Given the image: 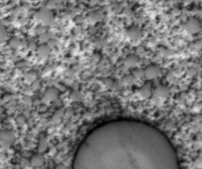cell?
<instances>
[{"mask_svg": "<svg viewBox=\"0 0 202 169\" xmlns=\"http://www.w3.org/2000/svg\"><path fill=\"white\" fill-rule=\"evenodd\" d=\"M34 18L39 23L42 24L43 26H48L52 23L54 16H53V13L49 9L41 8L35 13Z\"/></svg>", "mask_w": 202, "mask_h": 169, "instance_id": "obj_1", "label": "cell"}, {"mask_svg": "<svg viewBox=\"0 0 202 169\" xmlns=\"http://www.w3.org/2000/svg\"><path fill=\"white\" fill-rule=\"evenodd\" d=\"M185 30L190 34H195L198 33L200 31V23L196 19H191L189 20L185 24Z\"/></svg>", "mask_w": 202, "mask_h": 169, "instance_id": "obj_2", "label": "cell"}, {"mask_svg": "<svg viewBox=\"0 0 202 169\" xmlns=\"http://www.w3.org/2000/svg\"><path fill=\"white\" fill-rule=\"evenodd\" d=\"M161 73V69L159 66L157 65H149L145 68V70L144 71V75L147 78V79H155L156 77H158Z\"/></svg>", "mask_w": 202, "mask_h": 169, "instance_id": "obj_3", "label": "cell"}, {"mask_svg": "<svg viewBox=\"0 0 202 169\" xmlns=\"http://www.w3.org/2000/svg\"><path fill=\"white\" fill-rule=\"evenodd\" d=\"M59 96V91L58 90H56L55 88H50L46 90L43 98H42V101L44 103H49L51 102L53 100H55Z\"/></svg>", "mask_w": 202, "mask_h": 169, "instance_id": "obj_4", "label": "cell"}, {"mask_svg": "<svg viewBox=\"0 0 202 169\" xmlns=\"http://www.w3.org/2000/svg\"><path fill=\"white\" fill-rule=\"evenodd\" d=\"M14 133L11 131L8 130H4L0 132V141L4 144H10L14 141Z\"/></svg>", "mask_w": 202, "mask_h": 169, "instance_id": "obj_5", "label": "cell"}, {"mask_svg": "<svg viewBox=\"0 0 202 169\" xmlns=\"http://www.w3.org/2000/svg\"><path fill=\"white\" fill-rule=\"evenodd\" d=\"M37 53L40 57L46 58L49 56L50 53V48L47 44H42L37 48Z\"/></svg>", "mask_w": 202, "mask_h": 169, "instance_id": "obj_6", "label": "cell"}, {"mask_svg": "<svg viewBox=\"0 0 202 169\" xmlns=\"http://www.w3.org/2000/svg\"><path fill=\"white\" fill-rule=\"evenodd\" d=\"M44 159L41 155H35L30 160V165L32 168H40L43 165Z\"/></svg>", "mask_w": 202, "mask_h": 169, "instance_id": "obj_7", "label": "cell"}, {"mask_svg": "<svg viewBox=\"0 0 202 169\" xmlns=\"http://www.w3.org/2000/svg\"><path fill=\"white\" fill-rule=\"evenodd\" d=\"M155 94L158 98L160 99H166L169 94H170V90L167 87L165 86H159L157 89H156V91H155Z\"/></svg>", "mask_w": 202, "mask_h": 169, "instance_id": "obj_8", "label": "cell"}, {"mask_svg": "<svg viewBox=\"0 0 202 169\" xmlns=\"http://www.w3.org/2000/svg\"><path fill=\"white\" fill-rule=\"evenodd\" d=\"M139 95L144 99H148L151 95V86L148 83H145L139 89Z\"/></svg>", "mask_w": 202, "mask_h": 169, "instance_id": "obj_9", "label": "cell"}, {"mask_svg": "<svg viewBox=\"0 0 202 169\" xmlns=\"http://www.w3.org/2000/svg\"><path fill=\"white\" fill-rule=\"evenodd\" d=\"M38 150L40 153H43L47 150L48 148V142H47V139L44 135H41L40 140H39V145H38Z\"/></svg>", "mask_w": 202, "mask_h": 169, "instance_id": "obj_10", "label": "cell"}, {"mask_svg": "<svg viewBox=\"0 0 202 169\" xmlns=\"http://www.w3.org/2000/svg\"><path fill=\"white\" fill-rule=\"evenodd\" d=\"M141 35V31L136 27H131L128 30V36L131 40H137Z\"/></svg>", "mask_w": 202, "mask_h": 169, "instance_id": "obj_11", "label": "cell"}, {"mask_svg": "<svg viewBox=\"0 0 202 169\" xmlns=\"http://www.w3.org/2000/svg\"><path fill=\"white\" fill-rule=\"evenodd\" d=\"M139 64V58L136 56H130L125 59V64L129 67H135Z\"/></svg>", "mask_w": 202, "mask_h": 169, "instance_id": "obj_12", "label": "cell"}, {"mask_svg": "<svg viewBox=\"0 0 202 169\" xmlns=\"http://www.w3.org/2000/svg\"><path fill=\"white\" fill-rule=\"evenodd\" d=\"M63 114H64V109L63 108L59 109L58 111H56V113L53 114V116H52V122L53 123H59L60 121V119L62 118Z\"/></svg>", "mask_w": 202, "mask_h": 169, "instance_id": "obj_13", "label": "cell"}, {"mask_svg": "<svg viewBox=\"0 0 202 169\" xmlns=\"http://www.w3.org/2000/svg\"><path fill=\"white\" fill-rule=\"evenodd\" d=\"M9 46L14 49H16L18 48H20L21 46V41L19 40V39L17 38H12L9 41Z\"/></svg>", "mask_w": 202, "mask_h": 169, "instance_id": "obj_14", "label": "cell"}, {"mask_svg": "<svg viewBox=\"0 0 202 169\" xmlns=\"http://www.w3.org/2000/svg\"><path fill=\"white\" fill-rule=\"evenodd\" d=\"M7 38V32L6 30L5 29V27L3 25L0 24V44L5 42V40Z\"/></svg>", "mask_w": 202, "mask_h": 169, "instance_id": "obj_15", "label": "cell"}, {"mask_svg": "<svg viewBox=\"0 0 202 169\" xmlns=\"http://www.w3.org/2000/svg\"><path fill=\"white\" fill-rule=\"evenodd\" d=\"M24 79H25L27 82H33V81L36 79V74H35L34 73H32V72L26 73L24 74Z\"/></svg>", "mask_w": 202, "mask_h": 169, "instance_id": "obj_16", "label": "cell"}, {"mask_svg": "<svg viewBox=\"0 0 202 169\" xmlns=\"http://www.w3.org/2000/svg\"><path fill=\"white\" fill-rule=\"evenodd\" d=\"M70 97H71V99L74 100V101H78V100H81V99H82L81 93L79 91H77V90H74L71 93Z\"/></svg>", "mask_w": 202, "mask_h": 169, "instance_id": "obj_17", "label": "cell"}, {"mask_svg": "<svg viewBox=\"0 0 202 169\" xmlns=\"http://www.w3.org/2000/svg\"><path fill=\"white\" fill-rule=\"evenodd\" d=\"M135 78L132 75H128L126 76L124 79H123V82L126 84V85H132L133 82H134Z\"/></svg>", "mask_w": 202, "mask_h": 169, "instance_id": "obj_18", "label": "cell"}, {"mask_svg": "<svg viewBox=\"0 0 202 169\" xmlns=\"http://www.w3.org/2000/svg\"><path fill=\"white\" fill-rule=\"evenodd\" d=\"M134 78H137V79H139V78H141L142 76H144V71L143 70H141V69H136V70H135L134 73H133V75H132Z\"/></svg>", "mask_w": 202, "mask_h": 169, "instance_id": "obj_19", "label": "cell"}, {"mask_svg": "<svg viewBox=\"0 0 202 169\" xmlns=\"http://www.w3.org/2000/svg\"><path fill=\"white\" fill-rule=\"evenodd\" d=\"M30 166V160H28L27 159H22L21 160V167L23 169H26Z\"/></svg>", "mask_w": 202, "mask_h": 169, "instance_id": "obj_20", "label": "cell"}, {"mask_svg": "<svg viewBox=\"0 0 202 169\" xmlns=\"http://www.w3.org/2000/svg\"><path fill=\"white\" fill-rule=\"evenodd\" d=\"M40 40H41V42H42V41H43V42H47V41L50 40V36H49L48 33L44 32V33H42L41 35H40Z\"/></svg>", "mask_w": 202, "mask_h": 169, "instance_id": "obj_21", "label": "cell"}, {"mask_svg": "<svg viewBox=\"0 0 202 169\" xmlns=\"http://www.w3.org/2000/svg\"><path fill=\"white\" fill-rule=\"evenodd\" d=\"M16 123H17L18 124L23 125V124H24V123H25V118H24L23 115H19V116L16 118Z\"/></svg>", "mask_w": 202, "mask_h": 169, "instance_id": "obj_22", "label": "cell"}, {"mask_svg": "<svg viewBox=\"0 0 202 169\" xmlns=\"http://www.w3.org/2000/svg\"><path fill=\"white\" fill-rule=\"evenodd\" d=\"M32 102V99H31L30 97H24V98H23V103H24V104H26V105H31Z\"/></svg>", "mask_w": 202, "mask_h": 169, "instance_id": "obj_23", "label": "cell"}, {"mask_svg": "<svg viewBox=\"0 0 202 169\" xmlns=\"http://www.w3.org/2000/svg\"><path fill=\"white\" fill-rule=\"evenodd\" d=\"M55 169H66V167H65L64 165H62V164H60V165H58V166L56 167V168Z\"/></svg>", "mask_w": 202, "mask_h": 169, "instance_id": "obj_24", "label": "cell"}, {"mask_svg": "<svg viewBox=\"0 0 202 169\" xmlns=\"http://www.w3.org/2000/svg\"><path fill=\"white\" fill-rule=\"evenodd\" d=\"M3 112H4V109H3V108H2V107L0 106V115H1L2 114H3Z\"/></svg>", "mask_w": 202, "mask_h": 169, "instance_id": "obj_25", "label": "cell"}]
</instances>
